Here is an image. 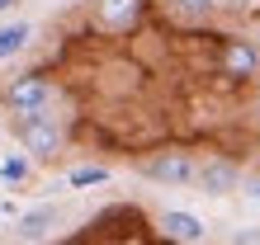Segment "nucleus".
I'll use <instances>...</instances> for the list:
<instances>
[{
    "instance_id": "nucleus-2",
    "label": "nucleus",
    "mask_w": 260,
    "mask_h": 245,
    "mask_svg": "<svg viewBox=\"0 0 260 245\" xmlns=\"http://www.w3.org/2000/svg\"><path fill=\"white\" fill-rule=\"evenodd\" d=\"M5 104L14 118H28V113H43L52 104V85L43 80V75H19L10 90H5Z\"/></svg>"
},
{
    "instance_id": "nucleus-14",
    "label": "nucleus",
    "mask_w": 260,
    "mask_h": 245,
    "mask_svg": "<svg viewBox=\"0 0 260 245\" xmlns=\"http://www.w3.org/2000/svg\"><path fill=\"white\" fill-rule=\"evenodd\" d=\"M5 10H14V0H0V14H5Z\"/></svg>"
},
{
    "instance_id": "nucleus-1",
    "label": "nucleus",
    "mask_w": 260,
    "mask_h": 245,
    "mask_svg": "<svg viewBox=\"0 0 260 245\" xmlns=\"http://www.w3.org/2000/svg\"><path fill=\"white\" fill-rule=\"evenodd\" d=\"M14 128H19V142L34 160H52L57 151H62V123H57L48 109L43 113H28V118H14Z\"/></svg>"
},
{
    "instance_id": "nucleus-11",
    "label": "nucleus",
    "mask_w": 260,
    "mask_h": 245,
    "mask_svg": "<svg viewBox=\"0 0 260 245\" xmlns=\"http://www.w3.org/2000/svg\"><path fill=\"white\" fill-rule=\"evenodd\" d=\"M104 179H109V170H104V165H81V170H71V175H67L71 189H85V184H104Z\"/></svg>"
},
{
    "instance_id": "nucleus-13",
    "label": "nucleus",
    "mask_w": 260,
    "mask_h": 245,
    "mask_svg": "<svg viewBox=\"0 0 260 245\" xmlns=\"http://www.w3.org/2000/svg\"><path fill=\"white\" fill-rule=\"evenodd\" d=\"M175 5H180V10H189V14H204L213 0H175Z\"/></svg>"
},
{
    "instance_id": "nucleus-4",
    "label": "nucleus",
    "mask_w": 260,
    "mask_h": 245,
    "mask_svg": "<svg viewBox=\"0 0 260 245\" xmlns=\"http://www.w3.org/2000/svg\"><path fill=\"white\" fill-rule=\"evenodd\" d=\"M237 165L232 160H222V156H213V160H204V165H199V189H204V193H213V198H222V193H232L237 189Z\"/></svg>"
},
{
    "instance_id": "nucleus-9",
    "label": "nucleus",
    "mask_w": 260,
    "mask_h": 245,
    "mask_svg": "<svg viewBox=\"0 0 260 245\" xmlns=\"http://www.w3.org/2000/svg\"><path fill=\"white\" fill-rule=\"evenodd\" d=\"M28 38H34V24H28V19L0 24V61H10L14 52H24V48H28Z\"/></svg>"
},
{
    "instance_id": "nucleus-3",
    "label": "nucleus",
    "mask_w": 260,
    "mask_h": 245,
    "mask_svg": "<svg viewBox=\"0 0 260 245\" xmlns=\"http://www.w3.org/2000/svg\"><path fill=\"white\" fill-rule=\"evenodd\" d=\"M142 170H147V179H156V184H194L199 179V165L185 156V151H161V156H151Z\"/></svg>"
},
{
    "instance_id": "nucleus-7",
    "label": "nucleus",
    "mask_w": 260,
    "mask_h": 245,
    "mask_svg": "<svg viewBox=\"0 0 260 245\" xmlns=\"http://www.w3.org/2000/svg\"><path fill=\"white\" fill-rule=\"evenodd\" d=\"M222 61H227V75H255L260 71V48L255 43H227Z\"/></svg>"
},
{
    "instance_id": "nucleus-12",
    "label": "nucleus",
    "mask_w": 260,
    "mask_h": 245,
    "mask_svg": "<svg viewBox=\"0 0 260 245\" xmlns=\"http://www.w3.org/2000/svg\"><path fill=\"white\" fill-rule=\"evenodd\" d=\"M232 245H260V226H246V231H237Z\"/></svg>"
},
{
    "instance_id": "nucleus-6",
    "label": "nucleus",
    "mask_w": 260,
    "mask_h": 245,
    "mask_svg": "<svg viewBox=\"0 0 260 245\" xmlns=\"http://www.w3.org/2000/svg\"><path fill=\"white\" fill-rule=\"evenodd\" d=\"M161 231L171 236V240H185V245H204V240H208V226L199 222L194 212H185V208L161 212Z\"/></svg>"
},
{
    "instance_id": "nucleus-5",
    "label": "nucleus",
    "mask_w": 260,
    "mask_h": 245,
    "mask_svg": "<svg viewBox=\"0 0 260 245\" xmlns=\"http://www.w3.org/2000/svg\"><path fill=\"white\" fill-rule=\"evenodd\" d=\"M52 226H62V208L57 203H38V208H28L24 217L14 222V236L19 240H43Z\"/></svg>"
},
{
    "instance_id": "nucleus-10",
    "label": "nucleus",
    "mask_w": 260,
    "mask_h": 245,
    "mask_svg": "<svg viewBox=\"0 0 260 245\" xmlns=\"http://www.w3.org/2000/svg\"><path fill=\"white\" fill-rule=\"evenodd\" d=\"M28 170H34V165H28L24 156H5V160H0V179H5V184H24Z\"/></svg>"
},
{
    "instance_id": "nucleus-8",
    "label": "nucleus",
    "mask_w": 260,
    "mask_h": 245,
    "mask_svg": "<svg viewBox=\"0 0 260 245\" xmlns=\"http://www.w3.org/2000/svg\"><path fill=\"white\" fill-rule=\"evenodd\" d=\"M95 19H100V28H128L137 19V0H100Z\"/></svg>"
}]
</instances>
